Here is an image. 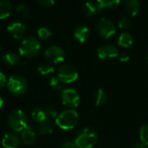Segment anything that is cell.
I'll return each instance as SVG.
<instances>
[{
	"label": "cell",
	"mask_w": 148,
	"mask_h": 148,
	"mask_svg": "<svg viewBox=\"0 0 148 148\" xmlns=\"http://www.w3.org/2000/svg\"><path fill=\"white\" fill-rule=\"evenodd\" d=\"M98 140V134L96 130L87 127L83 128L76 136L75 143L79 148H92Z\"/></svg>",
	"instance_id": "cell-1"
},
{
	"label": "cell",
	"mask_w": 148,
	"mask_h": 148,
	"mask_svg": "<svg viewBox=\"0 0 148 148\" xmlns=\"http://www.w3.org/2000/svg\"><path fill=\"white\" fill-rule=\"evenodd\" d=\"M79 120L78 114L74 109H66L58 114L56 122L59 127L64 130L74 128Z\"/></svg>",
	"instance_id": "cell-2"
},
{
	"label": "cell",
	"mask_w": 148,
	"mask_h": 148,
	"mask_svg": "<svg viewBox=\"0 0 148 148\" xmlns=\"http://www.w3.org/2000/svg\"><path fill=\"white\" fill-rule=\"evenodd\" d=\"M41 49L40 42L35 36H27L23 40L19 47V52L22 56L31 57L36 56Z\"/></svg>",
	"instance_id": "cell-3"
},
{
	"label": "cell",
	"mask_w": 148,
	"mask_h": 148,
	"mask_svg": "<svg viewBox=\"0 0 148 148\" xmlns=\"http://www.w3.org/2000/svg\"><path fill=\"white\" fill-rule=\"evenodd\" d=\"M7 87L10 92L15 95H23L28 88V82L26 79L19 75H11L7 82Z\"/></svg>",
	"instance_id": "cell-4"
},
{
	"label": "cell",
	"mask_w": 148,
	"mask_h": 148,
	"mask_svg": "<svg viewBox=\"0 0 148 148\" xmlns=\"http://www.w3.org/2000/svg\"><path fill=\"white\" fill-rule=\"evenodd\" d=\"M8 123L12 130L16 132L23 131L27 127V116L20 109L13 110L8 116Z\"/></svg>",
	"instance_id": "cell-5"
},
{
	"label": "cell",
	"mask_w": 148,
	"mask_h": 148,
	"mask_svg": "<svg viewBox=\"0 0 148 148\" xmlns=\"http://www.w3.org/2000/svg\"><path fill=\"white\" fill-rule=\"evenodd\" d=\"M57 78L62 83H71L78 78V71L72 64L63 63L57 69Z\"/></svg>",
	"instance_id": "cell-6"
},
{
	"label": "cell",
	"mask_w": 148,
	"mask_h": 148,
	"mask_svg": "<svg viewBox=\"0 0 148 148\" xmlns=\"http://www.w3.org/2000/svg\"><path fill=\"white\" fill-rule=\"evenodd\" d=\"M96 29L98 33L104 38H110L116 32L114 23L107 17H101L96 23Z\"/></svg>",
	"instance_id": "cell-7"
},
{
	"label": "cell",
	"mask_w": 148,
	"mask_h": 148,
	"mask_svg": "<svg viewBox=\"0 0 148 148\" xmlns=\"http://www.w3.org/2000/svg\"><path fill=\"white\" fill-rule=\"evenodd\" d=\"M43 55L46 59L54 63L63 62L65 59V52L63 49L58 45H51L48 47L44 50Z\"/></svg>",
	"instance_id": "cell-8"
},
{
	"label": "cell",
	"mask_w": 148,
	"mask_h": 148,
	"mask_svg": "<svg viewBox=\"0 0 148 148\" xmlns=\"http://www.w3.org/2000/svg\"><path fill=\"white\" fill-rule=\"evenodd\" d=\"M62 102L68 107L76 108L80 103V95L73 88H66L62 91Z\"/></svg>",
	"instance_id": "cell-9"
},
{
	"label": "cell",
	"mask_w": 148,
	"mask_h": 148,
	"mask_svg": "<svg viewBox=\"0 0 148 148\" xmlns=\"http://www.w3.org/2000/svg\"><path fill=\"white\" fill-rule=\"evenodd\" d=\"M97 56L101 59L108 60L117 57L119 56V50L114 44L106 43L101 45L97 50Z\"/></svg>",
	"instance_id": "cell-10"
},
{
	"label": "cell",
	"mask_w": 148,
	"mask_h": 148,
	"mask_svg": "<svg viewBox=\"0 0 148 148\" xmlns=\"http://www.w3.org/2000/svg\"><path fill=\"white\" fill-rule=\"evenodd\" d=\"M7 31L14 38L20 39L24 36L25 31H26V28H25L24 24H23L22 23L13 22V23H10L8 25Z\"/></svg>",
	"instance_id": "cell-11"
},
{
	"label": "cell",
	"mask_w": 148,
	"mask_h": 148,
	"mask_svg": "<svg viewBox=\"0 0 148 148\" xmlns=\"http://www.w3.org/2000/svg\"><path fill=\"white\" fill-rule=\"evenodd\" d=\"M74 36L77 41L80 42H86L89 36H90V31L88 26L86 25H77L75 29H74Z\"/></svg>",
	"instance_id": "cell-12"
},
{
	"label": "cell",
	"mask_w": 148,
	"mask_h": 148,
	"mask_svg": "<svg viewBox=\"0 0 148 148\" xmlns=\"http://www.w3.org/2000/svg\"><path fill=\"white\" fill-rule=\"evenodd\" d=\"M19 144V137L13 133L6 134L2 139V145L4 148H16Z\"/></svg>",
	"instance_id": "cell-13"
},
{
	"label": "cell",
	"mask_w": 148,
	"mask_h": 148,
	"mask_svg": "<svg viewBox=\"0 0 148 148\" xmlns=\"http://www.w3.org/2000/svg\"><path fill=\"white\" fill-rule=\"evenodd\" d=\"M82 12L85 16H92V15H95L101 10L100 7H99V4H98V2L97 1H95V2H85L83 4H82Z\"/></svg>",
	"instance_id": "cell-14"
},
{
	"label": "cell",
	"mask_w": 148,
	"mask_h": 148,
	"mask_svg": "<svg viewBox=\"0 0 148 148\" xmlns=\"http://www.w3.org/2000/svg\"><path fill=\"white\" fill-rule=\"evenodd\" d=\"M140 2L138 0H126L124 2V9L130 16H136L140 11Z\"/></svg>",
	"instance_id": "cell-15"
},
{
	"label": "cell",
	"mask_w": 148,
	"mask_h": 148,
	"mask_svg": "<svg viewBox=\"0 0 148 148\" xmlns=\"http://www.w3.org/2000/svg\"><path fill=\"white\" fill-rule=\"evenodd\" d=\"M22 140L26 145H32L36 141V134L30 127H26L22 131Z\"/></svg>",
	"instance_id": "cell-16"
},
{
	"label": "cell",
	"mask_w": 148,
	"mask_h": 148,
	"mask_svg": "<svg viewBox=\"0 0 148 148\" xmlns=\"http://www.w3.org/2000/svg\"><path fill=\"white\" fill-rule=\"evenodd\" d=\"M31 117L34 121L40 123V124L48 120L47 114H46L44 108H36L33 109V111L31 113Z\"/></svg>",
	"instance_id": "cell-17"
},
{
	"label": "cell",
	"mask_w": 148,
	"mask_h": 148,
	"mask_svg": "<svg viewBox=\"0 0 148 148\" xmlns=\"http://www.w3.org/2000/svg\"><path fill=\"white\" fill-rule=\"evenodd\" d=\"M108 94L103 88H100L95 91V101L96 106L105 105L108 102Z\"/></svg>",
	"instance_id": "cell-18"
},
{
	"label": "cell",
	"mask_w": 148,
	"mask_h": 148,
	"mask_svg": "<svg viewBox=\"0 0 148 148\" xmlns=\"http://www.w3.org/2000/svg\"><path fill=\"white\" fill-rule=\"evenodd\" d=\"M133 42H134V38L132 36V35L127 32L121 33L118 37V44L120 46H122L125 48H127L130 45H132Z\"/></svg>",
	"instance_id": "cell-19"
},
{
	"label": "cell",
	"mask_w": 148,
	"mask_h": 148,
	"mask_svg": "<svg viewBox=\"0 0 148 148\" xmlns=\"http://www.w3.org/2000/svg\"><path fill=\"white\" fill-rule=\"evenodd\" d=\"M12 6L10 1L0 0V19H3L10 16Z\"/></svg>",
	"instance_id": "cell-20"
},
{
	"label": "cell",
	"mask_w": 148,
	"mask_h": 148,
	"mask_svg": "<svg viewBox=\"0 0 148 148\" xmlns=\"http://www.w3.org/2000/svg\"><path fill=\"white\" fill-rule=\"evenodd\" d=\"M3 60L10 65H16L21 62L20 56L15 52H8L3 56Z\"/></svg>",
	"instance_id": "cell-21"
},
{
	"label": "cell",
	"mask_w": 148,
	"mask_h": 148,
	"mask_svg": "<svg viewBox=\"0 0 148 148\" xmlns=\"http://www.w3.org/2000/svg\"><path fill=\"white\" fill-rule=\"evenodd\" d=\"M53 130H54V125L49 120L42 122L39 126V128H38V132L42 135L50 134L53 132Z\"/></svg>",
	"instance_id": "cell-22"
},
{
	"label": "cell",
	"mask_w": 148,
	"mask_h": 148,
	"mask_svg": "<svg viewBox=\"0 0 148 148\" xmlns=\"http://www.w3.org/2000/svg\"><path fill=\"white\" fill-rule=\"evenodd\" d=\"M98 4L101 10L105 9H112L120 3L119 0H98Z\"/></svg>",
	"instance_id": "cell-23"
},
{
	"label": "cell",
	"mask_w": 148,
	"mask_h": 148,
	"mask_svg": "<svg viewBox=\"0 0 148 148\" xmlns=\"http://www.w3.org/2000/svg\"><path fill=\"white\" fill-rule=\"evenodd\" d=\"M139 134L141 142L145 146H148V123L141 126V127L140 128Z\"/></svg>",
	"instance_id": "cell-24"
},
{
	"label": "cell",
	"mask_w": 148,
	"mask_h": 148,
	"mask_svg": "<svg viewBox=\"0 0 148 148\" xmlns=\"http://www.w3.org/2000/svg\"><path fill=\"white\" fill-rule=\"evenodd\" d=\"M37 35L41 39H47L52 35V30L49 27H41L37 30Z\"/></svg>",
	"instance_id": "cell-25"
},
{
	"label": "cell",
	"mask_w": 148,
	"mask_h": 148,
	"mask_svg": "<svg viewBox=\"0 0 148 148\" xmlns=\"http://www.w3.org/2000/svg\"><path fill=\"white\" fill-rule=\"evenodd\" d=\"M37 70H38V72L40 73V74H42V75H49V74H51V73H53L54 72V68L51 66V65H49V64H41V65H39L38 66V68H37Z\"/></svg>",
	"instance_id": "cell-26"
},
{
	"label": "cell",
	"mask_w": 148,
	"mask_h": 148,
	"mask_svg": "<svg viewBox=\"0 0 148 148\" xmlns=\"http://www.w3.org/2000/svg\"><path fill=\"white\" fill-rule=\"evenodd\" d=\"M131 24H132V20L129 16H123L118 22V26L121 29L129 28L131 26Z\"/></svg>",
	"instance_id": "cell-27"
},
{
	"label": "cell",
	"mask_w": 148,
	"mask_h": 148,
	"mask_svg": "<svg viewBox=\"0 0 148 148\" xmlns=\"http://www.w3.org/2000/svg\"><path fill=\"white\" fill-rule=\"evenodd\" d=\"M16 10L17 13H19L23 16H28L29 15V7L27 5L23 4V3H20V4L16 5Z\"/></svg>",
	"instance_id": "cell-28"
},
{
	"label": "cell",
	"mask_w": 148,
	"mask_h": 148,
	"mask_svg": "<svg viewBox=\"0 0 148 148\" xmlns=\"http://www.w3.org/2000/svg\"><path fill=\"white\" fill-rule=\"evenodd\" d=\"M49 85L52 88H54L55 89H57V90H61L62 88L60 80L57 77H55V76H53V77H51L49 79Z\"/></svg>",
	"instance_id": "cell-29"
},
{
	"label": "cell",
	"mask_w": 148,
	"mask_h": 148,
	"mask_svg": "<svg viewBox=\"0 0 148 148\" xmlns=\"http://www.w3.org/2000/svg\"><path fill=\"white\" fill-rule=\"evenodd\" d=\"M44 110H45V112H46L48 117L56 118V117L58 116L57 111H56V109L53 106H47V107H45Z\"/></svg>",
	"instance_id": "cell-30"
},
{
	"label": "cell",
	"mask_w": 148,
	"mask_h": 148,
	"mask_svg": "<svg viewBox=\"0 0 148 148\" xmlns=\"http://www.w3.org/2000/svg\"><path fill=\"white\" fill-rule=\"evenodd\" d=\"M37 3L43 7H49L55 3V1L54 0H38Z\"/></svg>",
	"instance_id": "cell-31"
},
{
	"label": "cell",
	"mask_w": 148,
	"mask_h": 148,
	"mask_svg": "<svg viewBox=\"0 0 148 148\" xmlns=\"http://www.w3.org/2000/svg\"><path fill=\"white\" fill-rule=\"evenodd\" d=\"M118 56H119L120 61L122 62H127L130 59L129 54L127 53V52H121V53H119Z\"/></svg>",
	"instance_id": "cell-32"
},
{
	"label": "cell",
	"mask_w": 148,
	"mask_h": 148,
	"mask_svg": "<svg viewBox=\"0 0 148 148\" xmlns=\"http://www.w3.org/2000/svg\"><path fill=\"white\" fill-rule=\"evenodd\" d=\"M75 143L73 141H65L61 145L60 148H75Z\"/></svg>",
	"instance_id": "cell-33"
},
{
	"label": "cell",
	"mask_w": 148,
	"mask_h": 148,
	"mask_svg": "<svg viewBox=\"0 0 148 148\" xmlns=\"http://www.w3.org/2000/svg\"><path fill=\"white\" fill-rule=\"evenodd\" d=\"M6 84V78L5 75L0 72V88H2L3 87H4V85Z\"/></svg>",
	"instance_id": "cell-34"
},
{
	"label": "cell",
	"mask_w": 148,
	"mask_h": 148,
	"mask_svg": "<svg viewBox=\"0 0 148 148\" xmlns=\"http://www.w3.org/2000/svg\"><path fill=\"white\" fill-rule=\"evenodd\" d=\"M131 148H145V145L142 142H135L131 146Z\"/></svg>",
	"instance_id": "cell-35"
},
{
	"label": "cell",
	"mask_w": 148,
	"mask_h": 148,
	"mask_svg": "<svg viewBox=\"0 0 148 148\" xmlns=\"http://www.w3.org/2000/svg\"><path fill=\"white\" fill-rule=\"evenodd\" d=\"M3 104V99H2V97L0 96V108H2Z\"/></svg>",
	"instance_id": "cell-36"
},
{
	"label": "cell",
	"mask_w": 148,
	"mask_h": 148,
	"mask_svg": "<svg viewBox=\"0 0 148 148\" xmlns=\"http://www.w3.org/2000/svg\"><path fill=\"white\" fill-rule=\"evenodd\" d=\"M147 63H148V50H147Z\"/></svg>",
	"instance_id": "cell-37"
},
{
	"label": "cell",
	"mask_w": 148,
	"mask_h": 148,
	"mask_svg": "<svg viewBox=\"0 0 148 148\" xmlns=\"http://www.w3.org/2000/svg\"><path fill=\"white\" fill-rule=\"evenodd\" d=\"M1 50H2V49H1V47H0V51H1Z\"/></svg>",
	"instance_id": "cell-38"
}]
</instances>
